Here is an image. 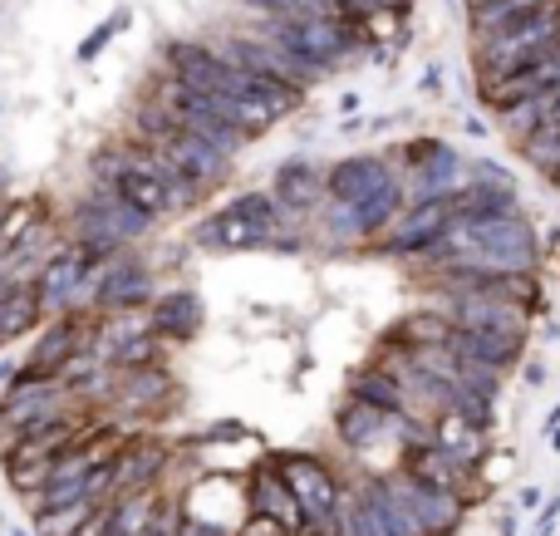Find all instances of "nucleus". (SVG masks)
<instances>
[{
  "instance_id": "nucleus-41",
  "label": "nucleus",
  "mask_w": 560,
  "mask_h": 536,
  "mask_svg": "<svg viewBox=\"0 0 560 536\" xmlns=\"http://www.w3.org/2000/svg\"><path fill=\"white\" fill-rule=\"evenodd\" d=\"M10 536H30V532H20V527H15V532H10Z\"/></svg>"
},
{
  "instance_id": "nucleus-1",
  "label": "nucleus",
  "mask_w": 560,
  "mask_h": 536,
  "mask_svg": "<svg viewBox=\"0 0 560 536\" xmlns=\"http://www.w3.org/2000/svg\"><path fill=\"white\" fill-rule=\"evenodd\" d=\"M556 39H560V0H536L522 20H512V25L502 30V35L477 45V89L502 84L506 74L526 69L546 45H556Z\"/></svg>"
},
{
  "instance_id": "nucleus-12",
  "label": "nucleus",
  "mask_w": 560,
  "mask_h": 536,
  "mask_svg": "<svg viewBox=\"0 0 560 536\" xmlns=\"http://www.w3.org/2000/svg\"><path fill=\"white\" fill-rule=\"evenodd\" d=\"M556 84H560V39H556V45H546L541 55H536L526 69H516V74H506L502 84H492V89H477V98H482V108H492V114L502 118L506 108L526 104V98L546 94V89H556Z\"/></svg>"
},
{
  "instance_id": "nucleus-33",
  "label": "nucleus",
  "mask_w": 560,
  "mask_h": 536,
  "mask_svg": "<svg viewBox=\"0 0 560 536\" xmlns=\"http://www.w3.org/2000/svg\"><path fill=\"white\" fill-rule=\"evenodd\" d=\"M541 502H546V488H536V482L516 492V512H541Z\"/></svg>"
},
{
  "instance_id": "nucleus-8",
  "label": "nucleus",
  "mask_w": 560,
  "mask_h": 536,
  "mask_svg": "<svg viewBox=\"0 0 560 536\" xmlns=\"http://www.w3.org/2000/svg\"><path fill=\"white\" fill-rule=\"evenodd\" d=\"M447 226H453V207H447V197L408 202L404 212L394 217V226L378 236V252L384 256H428L438 242H443Z\"/></svg>"
},
{
  "instance_id": "nucleus-21",
  "label": "nucleus",
  "mask_w": 560,
  "mask_h": 536,
  "mask_svg": "<svg viewBox=\"0 0 560 536\" xmlns=\"http://www.w3.org/2000/svg\"><path fill=\"white\" fill-rule=\"evenodd\" d=\"M404 478H413V482H423V488H433V492H447V498H457V488H463V478L467 473L457 468L453 458H443V453L433 448V443H408L404 448Z\"/></svg>"
},
{
  "instance_id": "nucleus-32",
  "label": "nucleus",
  "mask_w": 560,
  "mask_h": 536,
  "mask_svg": "<svg viewBox=\"0 0 560 536\" xmlns=\"http://www.w3.org/2000/svg\"><path fill=\"white\" fill-rule=\"evenodd\" d=\"M173 536H222V532L202 527V522H197V517H187V512L177 508V527H173Z\"/></svg>"
},
{
  "instance_id": "nucleus-11",
  "label": "nucleus",
  "mask_w": 560,
  "mask_h": 536,
  "mask_svg": "<svg viewBox=\"0 0 560 536\" xmlns=\"http://www.w3.org/2000/svg\"><path fill=\"white\" fill-rule=\"evenodd\" d=\"M438 315H443L453 330H512V335L532 330V311L502 301V295H447V301L438 305Z\"/></svg>"
},
{
  "instance_id": "nucleus-5",
  "label": "nucleus",
  "mask_w": 560,
  "mask_h": 536,
  "mask_svg": "<svg viewBox=\"0 0 560 536\" xmlns=\"http://www.w3.org/2000/svg\"><path fill=\"white\" fill-rule=\"evenodd\" d=\"M408 207L404 183H388L378 193H369L364 202H349V207H329L325 212V242L329 246H369L394 226V217Z\"/></svg>"
},
{
  "instance_id": "nucleus-27",
  "label": "nucleus",
  "mask_w": 560,
  "mask_h": 536,
  "mask_svg": "<svg viewBox=\"0 0 560 536\" xmlns=\"http://www.w3.org/2000/svg\"><path fill=\"white\" fill-rule=\"evenodd\" d=\"M124 25H128V10H114V15H108L104 25H98V30H89V35L79 39L74 59H79V65H94V59L104 55V45H108V39H114V35H118V30H124Z\"/></svg>"
},
{
  "instance_id": "nucleus-35",
  "label": "nucleus",
  "mask_w": 560,
  "mask_h": 536,
  "mask_svg": "<svg viewBox=\"0 0 560 536\" xmlns=\"http://www.w3.org/2000/svg\"><path fill=\"white\" fill-rule=\"evenodd\" d=\"M497 536H522V512H502L497 517Z\"/></svg>"
},
{
  "instance_id": "nucleus-3",
  "label": "nucleus",
  "mask_w": 560,
  "mask_h": 536,
  "mask_svg": "<svg viewBox=\"0 0 560 536\" xmlns=\"http://www.w3.org/2000/svg\"><path fill=\"white\" fill-rule=\"evenodd\" d=\"M143 98H148V104H153L173 128H183L187 138H197V143H207L212 153H222L226 163H232V158L242 153L246 143H252V138L236 133L232 124H222V114L207 104V94H197V89L177 84V79H167V74H158L153 84H148Z\"/></svg>"
},
{
  "instance_id": "nucleus-16",
  "label": "nucleus",
  "mask_w": 560,
  "mask_h": 536,
  "mask_svg": "<svg viewBox=\"0 0 560 536\" xmlns=\"http://www.w3.org/2000/svg\"><path fill=\"white\" fill-rule=\"evenodd\" d=\"M453 354H467V360L487 364V370L506 374L526 360V335H512V330H453L447 340Z\"/></svg>"
},
{
  "instance_id": "nucleus-4",
  "label": "nucleus",
  "mask_w": 560,
  "mask_h": 536,
  "mask_svg": "<svg viewBox=\"0 0 560 536\" xmlns=\"http://www.w3.org/2000/svg\"><path fill=\"white\" fill-rule=\"evenodd\" d=\"M280 482L290 488V498L300 502V512H305V522L315 532H329V522H335L339 502H345V482H339V473L329 468L325 458H315V453H271Z\"/></svg>"
},
{
  "instance_id": "nucleus-25",
  "label": "nucleus",
  "mask_w": 560,
  "mask_h": 536,
  "mask_svg": "<svg viewBox=\"0 0 560 536\" xmlns=\"http://www.w3.org/2000/svg\"><path fill=\"white\" fill-rule=\"evenodd\" d=\"M532 5H536V0H492V5L472 10V39H477V45H482V39L502 35V30L512 25V20H522Z\"/></svg>"
},
{
  "instance_id": "nucleus-39",
  "label": "nucleus",
  "mask_w": 560,
  "mask_h": 536,
  "mask_svg": "<svg viewBox=\"0 0 560 536\" xmlns=\"http://www.w3.org/2000/svg\"><path fill=\"white\" fill-rule=\"evenodd\" d=\"M482 5H492V0H467V10H482Z\"/></svg>"
},
{
  "instance_id": "nucleus-10",
  "label": "nucleus",
  "mask_w": 560,
  "mask_h": 536,
  "mask_svg": "<svg viewBox=\"0 0 560 536\" xmlns=\"http://www.w3.org/2000/svg\"><path fill=\"white\" fill-rule=\"evenodd\" d=\"M242 502H246V512H252V517L276 522V527L285 532V536H325V532H315V527L305 522L300 502L290 498V488L280 482L271 453H266V458L252 468V478H246V488H242Z\"/></svg>"
},
{
  "instance_id": "nucleus-23",
  "label": "nucleus",
  "mask_w": 560,
  "mask_h": 536,
  "mask_svg": "<svg viewBox=\"0 0 560 536\" xmlns=\"http://www.w3.org/2000/svg\"><path fill=\"white\" fill-rule=\"evenodd\" d=\"M39 325H45V315H39L35 286H5L0 291V345L20 340V335L39 330Z\"/></svg>"
},
{
  "instance_id": "nucleus-9",
  "label": "nucleus",
  "mask_w": 560,
  "mask_h": 536,
  "mask_svg": "<svg viewBox=\"0 0 560 536\" xmlns=\"http://www.w3.org/2000/svg\"><path fill=\"white\" fill-rule=\"evenodd\" d=\"M384 488H388V498L398 502V512H404V517L418 527V536H457V532H463L467 512L457 508V498L423 488V482L404 478V473L384 478Z\"/></svg>"
},
{
  "instance_id": "nucleus-37",
  "label": "nucleus",
  "mask_w": 560,
  "mask_h": 536,
  "mask_svg": "<svg viewBox=\"0 0 560 536\" xmlns=\"http://www.w3.org/2000/svg\"><path fill=\"white\" fill-rule=\"evenodd\" d=\"M560 429V404H556V409L551 413H546V439H551V433Z\"/></svg>"
},
{
  "instance_id": "nucleus-7",
  "label": "nucleus",
  "mask_w": 560,
  "mask_h": 536,
  "mask_svg": "<svg viewBox=\"0 0 560 536\" xmlns=\"http://www.w3.org/2000/svg\"><path fill=\"white\" fill-rule=\"evenodd\" d=\"M398 158L408 163V202H423V197H447L463 187V158L453 153V143L443 138H413V143L398 148Z\"/></svg>"
},
{
  "instance_id": "nucleus-36",
  "label": "nucleus",
  "mask_w": 560,
  "mask_h": 536,
  "mask_svg": "<svg viewBox=\"0 0 560 536\" xmlns=\"http://www.w3.org/2000/svg\"><path fill=\"white\" fill-rule=\"evenodd\" d=\"M369 5H374V10H398V15H404L413 0H369Z\"/></svg>"
},
{
  "instance_id": "nucleus-38",
  "label": "nucleus",
  "mask_w": 560,
  "mask_h": 536,
  "mask_svg": "<svg viewBox=\"0 0 560 536\" xmlns=\"http://www.w3.org/2000/svg\"><path fill=\"white\" fill-rule=\"evenodd\" d=\"M546 256H556V261H560V226L551 232V242H546Z\"/></svg>"
},
{
  "instance_id": "nucleus-18",
  "label": "nucleus",
  "mask_w": 560,
  "mask_h": 536,
  "mask_svg": "<svg viewBox=\"0 0 560 536\" xmlns=\"http://www.w3.org/2000/svg\"><path fill=\"white\" fill-rule=\"evenodd\" d=\"M345 394H349V399H359V404H369V409L388 413V419H404V413H413L404 384H398L388 370H378V364H359V370H349L345 374Z\"/></svg>"
},
{
  "instance_id": "nucleus-22",
  "label": "nucleus",
  "mask_w": 560,
  "mask_h": 536,
  "mask_svg": "<svg viewBox=\"0 0 560 536\" xmlns=\"http://www.w3.org/2000/svg\"><path fill=\"white\" fill-rule=\"evenodd\" d=\"M354 498H359V512H364V522L374 536H418V527L398 512V502L388 498L384 478H369L364 488H354Z\"/></svg>"
},
{
  "instance_id": "nucleus-20",
  "label": "nucleus",
  "mask_w": 560,
  "mask_h": 536,
  "mask_svg": "<svg viewBox=\"0 0 560 536\" xmlns=\"http://www.w3.org/2000/svg\"><path fill=\"white\" fill-rule=\"evenodd\" d=\"M404 419H408V413H404ZM388 429H398V419H388V413H378V409H369V404L349 399V394H345V404L335 409V433H339V443H345L349 453H369Z\"/></svg>"
},
{
  "instance_id": "nucleus-26",
  "label": "nucleus",
  "mask_w": 560,
  "mask_h": 536,
  "mask_svg": "<svg viewBox=\"0 0 560 536\" xmlns=\"http://www.w3.org/2000/svg\"><path fill=\"white\" fill-rule=\"evenodd\" d=\"M98 502H65V508H49V512H35V536H74L84 527L89 517H94Z\"/></svg>"
},
{
  "instance_id": "nucleus-28",
  "label": "nucleus",
  "mask_w": 560,
  "mask_h": 536,
  "mask_svg": "<svg viewBox=\"0 0 560 536\" xmlns=\"http://www.w3.org/2000/svg\"><path fill=\"white\" fill-rule=\"evenodd\" d=\"M173 527H177V502L158 498L153 517H148V527H143V532H138V536H173Z\"/></svg>"
},
{
  "instance_id": "nucleus-40",
  "label": "nucleus",
  "mask_w": 560,
  "mask_h": 536,
  "mask_svg": "<svg viewBox=\"0 0 560 536\" xmlns=\"http://www.w3.org/2000/svg\"><path fill=\"white\" fill-rule=\"evenodd\" d=\"M98 536H118V532H114V527H108V532H98Z\"/></svg>"
},
{
  "instance_id": "nucleus-29",
  "label": "nucleus",
  "mask_w": 560,
  "mask_h": 536,
  "mask_svg": "<svg viewBox=\"0 0 560 536\" xmlns=\"http://www.w3.org/2000/svg\"><path fill=\"white\" fill-rule=\"evenodd\" d=\"M467 183H492V187H516V177L506 173L502 163H472V177Z\"/></svg>"
},
{
  "instance_id": "nucleus-6",
  "label": "nucleus",
  "mask_w": 560,
  "mask_h": 536,
  "mask_svg": "<svg viewBox=\"0 0 560 536\" xmlns=\"http://www.w3.org/2000/svg\"><path fill=\"white\" fill-rule=\"evenodd\" d=\"M167 463H173V453H167L163 439H153V433H124L114 463H108V502L138 498V492H158Z\"/></svg>"
},
{
  "instance_id": "nucleus-19",
  "label": "nucleus",
  "mask_w": 560,
  "mask_h": 536,
  "mask_svg": "<svg viewBox=\"0 0 560 536\" xmlns=\"http://www.w3.org/2000/svg\"><path fill=\"white\" fill-rule=\"evenodd\" d=\"M453 222H492V217H512L522 212V193L516 187H492V183H467L457 193H447Z\"/></svg>"
},
{
  "instance_id": "nucleus-15",
  "label": "nucleus",
  "mask_w": 560,
  "mask_h": 536,
  "mask_svg": "<svg viewBox=\"0 0 560 536\" xmlns=\"http://www.w3.org/2000/svg\"><path fill=\"white\" fill-rule=\"evenodd\" d=\"M428 443H433L443 458H453L463 473H477L487 463V433L482 429H472L467 419H457V413H433V423H428Z\"/></svg>"
},
{
  "instance_id": "nucleus-31",
  "label": "nucleus",
  "mask_w": 560,
  "mask_h": 536,
  "mask_svg": "<svg viewBox=\"0 0 560 536\" xmlns=\"http://www.w3.org/2000/svg\"><path fill=\"white\" fill-rule=\"evenodd\" d=\"M556 527H560V498L541 502V517H536V532L532 536H556Z\"/></svg>"
},
{
  "instance_id": "nucleus-13",
  "label": "nucleus",
  "mask_w": 560,
  "mask_h": 536,
  "mask_svg": "<svg viewBox=\"0 0 560 536\" xmlns=\"http://www.w3.org/2000/svg\"><path fill=\"white\" fill-rule=\"evenodd\" d=\"M394 167L388 158L378 153H354V158H339L335 167H325V202L329 207H349V202H364L369 193L394 183Z\"/></svg>"
},
{
  "instance_id": "nucleus-30",
  "label": "nucleus",
  "mask_w": 560,
  "mask_h": 536,
  "mask_svg": "<svg viewBox=\"0 0 560 536\" xmlns=\"http://www.w3.org/2000/svg\"><path fill=\"white\" fill-rule=\"evenodd\" d=\"M232 536H285L276 527V522H266V517H252V512H246L242 522H236V532Z\"/></svg>"
},
{
  "instance_id": "nucleus-14",
  "label": "nucleus",
  "mask_w": 560,
  "mask_h": 536,
  "mask_svg": "<svg viewBox=\"0 0 560 536\" xmlns=\"http://www.w3.org/2000/svg\"><path fill=\"white\" fill-rule=\"evenodd\" d=\"M207 321V305L197 291H187V286H177V291H163L148 301V335L153 340H197V330H202Z\"/></svg>"
},
{
  "instance_id": "nucleus-34",
  "label": "nucleus",
  "mask_w": 560,
  "mask_h": 536,
  "mask_svg": "<svg viewBox=\"0 0 560 536\" xmlns=\"http://www.w3.org/2000/svg\"><path fill=\"white\" fill-rule=\"evenodd\" d=\"M522 380L532 384V389H541V384H546V364L541 360H522Z\"/></svg>"
},
{
  "instance_id": "nucleus-2",
  "label": "nucleus",
  "mask_w": 560,
  "mask_h": 536,
  "mask_svg": "<svg viewBox=\"0 0 560 536\" xmlns=\"http://www.w3.org/2000/svg\"><path fill=\"white\" fill-rule=\"evenodd\" d=\"M280 226H285V212L271 202V193H242L197 226V242L207 252H266Z\"/></svg>"
},
{
  "instance_id": "nucleus-17",
  "label": "nucleus",
  "mask_w": 560,
  "mask_h": 536,
  "mask_svg": "<svg viewBox=\"0 0 560 536\" xmlns=\"http://www.w3.org/2000/svg\"><path fill=\"white\" fill-rule=\"evenodd\" d=\"M271 202L280 212H315V207L325 202V167L305 163V158L280 163L276 183H271Z\"/></svg>"
},
{
  "instance_id": "nucleus-24",
  "label": "nucleus",
  "mask_w": 560,
  "mask_h": 536,
  "mask_svg": "<svg viewBox=\"0 0 560 536\" xmlns=\"http://www.w3.org/2000/svg\"><path fill=\"white\" fill-rule=\"evenodd\" d=\"M453 340V325L443 321L438 311H418V315H408V321H398L394 325V335H388V345L394 350H438V345H447Z\"/></svg>"
}]
</instances>
